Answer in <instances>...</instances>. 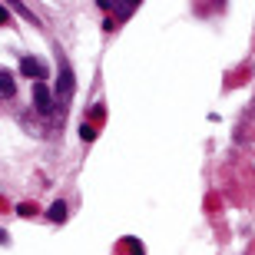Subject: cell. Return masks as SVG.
I'll return each mask as SVG.
<instances>
[{
  "label": "cell",
  "instance_id": "cell-1",
  "mask_svg": "<svg viewBox=\"0 0 255 255\" xmlns=\"http://www.w3.org/2000/svg\"><path fill=\"white\" fill-rule=\"evenodd\" d=\"M73 70H70V63L66 60H60V73H57V90H53V100H57L60 110H66V103H70V96H73Z\"/></svg>",
  "mask_w": 255,
  "mask_h": 255
},
{
  "label": "cell",
  "instance_id": "cell-2",
  "mask_svg": "<svg viewBox=\"0 0 255 255\" xmlns=\"http://www.w3.org/2000/svg\"><path fill=\"white\" fill-rule=\"evenodd\" d=\"M33 106H37V113H43V116L53 113V93H50L47 83H37V86H33Z\"/></svg>",
  "mask_w": 255,
  "mask_h": 255
},
{
  "label": "cell",
  "instance_id": "cell-3",
  "mask_svg": "<svg viewBox=\"0 0 255 255\" xmlns=\"http://www.w3.org/2000/svg\"><path fill=\"white\" fill-rule=\"evenodd\" d=\"M20 70H23V76H33L37 83H43V80H47V66L40 63L37 57H23V60H20Z\"/></svg>",
  "mask_w": 255,
  "mask_h": 255
},
{
  "label": "cell",
  "instance_id": "cell-4",
  "mask_svg": "<svg viewBox=\"0 0 255 255\" xmlns=\"http://www.w3.org/2000/svg\"><path fill=\"white\" fill-rule=\"evenodd\" d=\"M13 93H17V86H13V73L0 66V100H10Z\"/></svg>",
  "mask_w": 255,
  "mask_h": 255
},
{
  "label": "cell",
  "instance_id": "cell-5",
  "mask_svg": "<svg viewBox=\"0 0 255 255\" xmlns=\"http://www.w3.org/2000/svg\"><path fill=\"white\" fill-rule=\"evenodd\" d=\"M96 7H100V10H116L120 17H126V13H132V7H136V3H126V0H100Z\"/></svg>",
  "mask_w": 255,
  "mask_h": 255
},
{
  "label": "cell",
  "instance_id": "cell-6",
  "mask_svg": "<svg viewBox=\"0 0 255 255\" xmlns=\"http://www.w3.org/2000/svg\"><path fill=\"white\" fill-rule=\"evenodd\" d=\"M47 219L50 222H66V202L63 199H57V202L47 209Z\"/></svg>",
  "mask_w": 255,
  "mask_h": 255
},
{
  "label": "cell",
  "instance_id": "cell-7",
  "mask_svg": "<svg viewBox=\"0 0 255 255\" xmlns=\"http://www.w3.org/2000/svg\"><path fill=\"white\" fill-rule=\"evenodd\" d=\"M80 136H83V139L90 142V139H96V129H93L90 123H83V126H80Z\"/></svg>",
  "mask_w": 255,
  "mask_h": 255
},
{
  "label": "cell",
  "instance_id": "cell-8",
  "mask_svg": "<svg viewBox=\"0 0 255 255\" xmlns=\"http://www.w3.org/2000/svg\"><path fill=\"white\" fill-rule=\"evenodd\" d=\"M3 20H7V7H3V3H0V23H3Z\"/></svg>",
  "mask_w": 255,
  "mask_h": 255
},
{
  "label": "cell",
  "instance_id": "cell-9",
  "mask_svg": "<svg viewBox=\"0 0 255 255\" xmlns=\"http://www.w3.org/2000/svg\"><path fill=\"white\" fill-rule=\"evenodd\" d=\"M0 242H3V246H7V242H10V236H7V232H3V229H0Z\"/></svg>",
  "mask_w": 255,
  "mask_h": 255
}]
</instances>
